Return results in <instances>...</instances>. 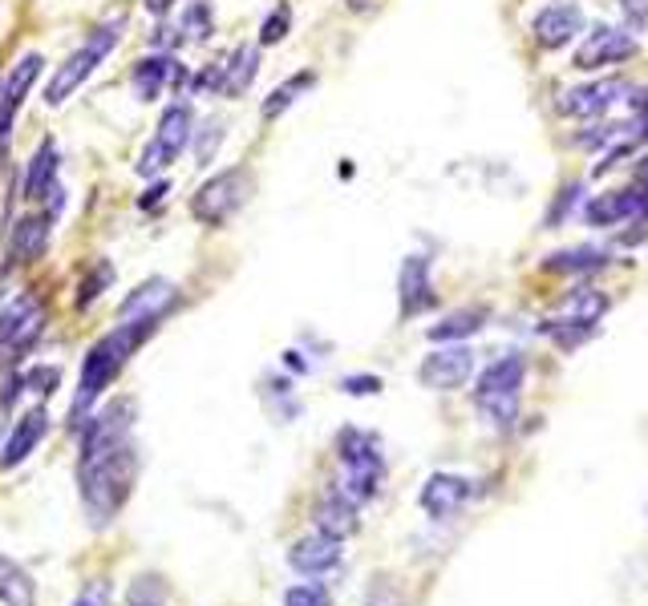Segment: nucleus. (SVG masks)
I'll use <instances>...</instances> for the list:
<instances>
[{
	"label": "nucleus",
	"instance_id": "1",
	"mask_svg": "<svg viewBox=\"0 0 648 606\" xmlns=\"http://www.w3.org/2000/svg\"><path fill=\"white\" fill-rule=\"evenodd\" d=\"M159 320H126L118 324L110 336H101L94 348L86 353V364H82V376H77V393H73V409H70V429L82 424L94 412V405L101 400V393L114 384V376L126 368V360L146 339L155 336Z\"/></svg>",
	"mask_w": 648,
	"mask_h": 606
},
{
	"label": "nucleus",
	"instance_id": "2",
	"mask_svg": "<svg viewBox=\"0 0 648 606\" xmlns=\"http://www.w3.org/2000/svg\"><path fill=\"white\" fill-rule=\"evenodd\" d=\"M134 473H138V453H134L130 441L118 445L114 453L77 461V485H82V506H86L89 522L94 525L114 522V514L130 502Z\"/></svg>",
	"mask_w": 648,
	"mask_h": 606
},
{
	"label": "nucleus",
	"instance_id": "3",
	"mask_svg": "<svg viewBox=\"0 0 648 606\" xmlns=\"http://www.w3.org/2000/svg\"><path fill=\"white\" fill-rule=\"evenodd\" d=\"M337 457L345 478L337 481V494H345L353 506L374 502L381 481H386V453H381V437L365 433V429H341L337 437Z\"/></svg>",
	"mask_w": 648,
	"mask_h": 606
},
{
	"label": "nucleus",
	"instance_id": "4",
	"mask_svg": "<svg viewBox=\"0 0 648 606\" xmlns=\"http://www.w3.org/2000/svg\"><path fill=\"white\" fill-rule=\"evenodd\" d=\"M523 381H527V360L518 353L499 356L487 364L475 381V409L490 429H511L518 421V400H523Z\"/></svg>",
	"mask_w": 648,
	"mask_h": 606
},
{
	"label": "nucleus",
	"instance_id": "5",
	"mask_svg": "<svg viewBox=\"0 0 648 606\" xmlns=\"http://www.w3.org/2000/svg\"><path fill=\"white\" fill-rule=\"evenodd\" d=\"M122 28H126V16H114V21H106V25L94 28V33L86 37V45H82L77 53L65 57V61L58 65V73L49 77V85H45V101H49V106L70 101L73 94L86 85L89 73L98 70L101 61L118 49V41H122Z\"/></svg>",
	"mask_w": 648,
	"mask_h": 606
},
{
	"label": "nucleus",
	"instance_id": "6",
	"mask_svg": "<svg viewBox=\"0 0 648 606\" xmlns=\"http://www.w3.org/2000/svg\"><path fill=\"white\" fill-rule=\"evenodd\" d=\"M252 190H256V174H252L247 166L219 170V174H211V178L195 190V198H191V214H195L203 226H228L231 219L247 207Z\"/></svg>",
	"mask_w": 648,
	"mask_h": 606
},
{
	"label": "nucleus",
	"instance_id": "7",
	"mask_svg": "<svg viewBox=\"0 0 648 606\" xmlns=\"http://www.w3.org/2000/svg\"><path fill=\"white\" fill-rule=\"evenodd\" d=\"M195 138V113H191L187 101H174L171 110L159 118V134L150 138V146H146L143 154H138V174L143 178H155V174H162V170L171 166L174 158L187 150V141Z\"/></svg>",
	"mask_w": 648,
	"mask_h": 606
},
{
	"label": "nucleus",
	"instance_id": "8",
	"mask_svg": "<svg viewBox=\"0 0 648 606\" xmlns=\"http://www.w3.org/2000/svg\"><path fill=\"white\" fill-rule=\"evenodd\" d=\"M640 41H636L628 28L620 25H591L584 33L579 49L572 53V65L579 73H600V70H616L624 61H633Z\"/></svg>",
	"mask_w": 648,
	"mask_h": 606
},
{
	"label": "nucleus",
	"instance_id": "9",
	"mask_svg": "<svg viewBox=\"0 0 648 606\" xmlns=\"http://www.w3.org/2000/svg\"><path fill=\"white\" fill-rule=\"evenodd\" d=\"M584 28H588V16H584V9H579L576 0H551V4H543L531 16V37L543 53L567 49Z\"/></svg>",
	"mask_w": 648,
	"mask_h": 606
},
{
	"label": "nucleus",
	"instance_id": "10",
	"mask_svg": "<svg viewBox=\"0 0 648 606\" xmlns=\"http://www.w3.org/2000/svg\"><path fill=\"white\" fill-rule=\"evenodd\" d=\"M628 94H633V82H628V77H620V73H612V77H600V82L563 89L560 113L563 118H600V113H608L612 106L628 101Z\"/></svg>",
	"mask_w": 648,
	"mask_h": 606
},
{
	"label": "nucleus",
	"instance_id": "11",
	"mask_svg": "<svg viewBox=\"0 0 648 606\" xmlns=\"http://www.w3.org/2000/svg\"><path fill=\"white\" fill-rule=\"evenodd\" d=\"M475 376V353L466 344H442L433 348L418 368V381L433 393H454Z\"/></svg>",
	"mask_w": 648,
	"mask_h": 606
},
{
	"label": "nucleus",
	"instance_id": "12",
	"mask_svg": "<svg viewBox=\"0 0 648 606\" xmlns=\"http://www.w3.org/2000/svg\"><path fill=\"white\" fill-rule=\"evenodd\" d=\"M41 65H45L41 53H25L13 70H9V77L0 82V150L9 146L16 113H21V106H25V98H29V89L37 85V77H41Z\"/></svg>",
	"mask_w": 648,
	"mask_h": 606
},
{
	"label": "nucleus",
	"instance_id": "13",
	"mask_svg": "<svg viewBox=\"0 0 648 606\" xmlns=\"http://www.w3.org/2000/svg\"><path fill=\"white\" fill-rule=\"evenodd\" d=\"M45 327V311L33 296L13 299L9 308L0 311V356L13 360V353H25L37 332Z\"/></svg>",
	"mask_w": 648,
	"mask_h": 606
},
{
	"label": "nucleus",
	"instance_id": "14",
	"mask_svg": "<svg viewBox=\"0 0 648 606\" xmlns=\"http://www.w3.org/2000/svg\"><path fill=\"white\" fill-rule=\"evenodd\" d=\"M398 304H402V320H414L421 311L438 304L433 292V268L426 255H405L402 271H398Z\"/></svg>",
	"mask_w": 648,
	"mask_h": 606
},
{
	"label": "nucleus",
	"instance_id": "15",
	"mask_svg": "<svg viewBox=\"0 0 648 606\" xmlns=\"http://www.w3.org/2000/svg\"><path fill=\"white\" fill-rule=\"evenodd\" d=\"M475 497V481L462 478V473H433L426 485H421V509L430 514V518H450V514H459L466 502Z\"/></svg>",
	"mask_w": 648,
	"mask_h": 606
},
{
	"label": "nucleus",
	"instance_id": "16",
	"mask_svg": "<svg viewBox=\"0 0 648 606\" xmlns=\"http://www.w3.org/2000/svg\"><path fill=\"white\" fill-rule=\"evenodd\" d=\"M341 558H345V551H341V542L329 534H308L289 551V566L296 570V574H304V579L329 574V570L341 566Z\"/></svg>",
	"mask_w": 648,
	"mask_h": 606
},
{
	"label": "nucleus",
	"instance_id": "17",
	"mask_svg": "<svg viewBox=\"0 0 648 606\" xmlns=\"http://www.w3.org/2000/svg\"><path fill=\"white\" fill-rule=\"evenodd\" d=\"M58 170H61V154H58V141L45 138L37 150H33L29 166H25V178H21V190L29 202H49L53 190H58Z\"/></svg>",
	"mask_w": 648,
	"mask_h": 606
},
{
	"label": "nucleus",
	"instance_id": "18",
	"mask_svg": "<svg viewBox=\"0 0 648 606\" xmlns=\"http://www.w3.org/2000/svg\"><path fill=\"white\" fill-rule=\"evenodd\" d=\"M174 296H179V287H174L171 280H146L143 287H134V296H126V304L118 308V320L126 324V320H162L167 316V308L174 304Z\"/></svg>",
	"mask_w": 648,
	"mask_h": 606
},
{
	"label": "nucleus",
	"instance_id": "19",
	"mask_svg": "<svg viewBox=\"0 0 648 606\" xmlns=\"http://www.w3.org/2000/svg\"><path fill=\"white\" fill-rule=\"evenodd\" d=\"M130 82H134V98H138V101H159L167 85L183 82V65H179L171 53L146 57V61H138V65H134Z\"/></svg>",
	"mask_w": 648,
	"mask_h": 606
},
{
	"label": "nucleus",
	"instance_id": "20",
	"mask_svg": "<svg viewBox=\"0 0 648 606\" xmlns=\"http://www.w3.org/2000/svg\"><path fill=\"white\" fill-rule=\"evenodd\" d=\"M45 424H49L45 409H29V412H25V417L13 424V433L4 437V445H0V466H4V469L21 466V461H25V457H29V453L41 445Z\"/></svg>",
	"mask_w": 648,
	"mask_h": 606
},
{
	"label": "nucleus",
	"instance_id": "21",
	"mask_svg": "<svg viewBox=\"0 0 648 606\" xmlns=\"http://www.w3.org/2000/svg\"><path fill=\"white\" fill-rule=\"evenodd\" d=\"M608 311V296L600 287H572L567 296L560 299V308L551 320H563V324H584V327H596L604 320Z\"/></svg>",
	"mask_w": 648,
	"mask_h": 606
},
{
	"label": "nucleus",
	"instance_id": "22",
	"mask_svg": "<svg viewBox=\"0 0 648 606\" xmlns=\"http://www.w3.org/2000/svg\"><path fill=\"white\" fill-rule=\"evenodd\" d=\"M608 263H612L608 247L579 243V247H563V251L548 255V259H543V271H555V275H588V271H604Z\"/></svg>",
	"mask_w": 648,
	"mask_h": 606
},
{
	"label": "nucleus",
	"instance_id": "23",
	"mask_svg": "<svg viewBox=\"0 0 648 606\" xmlns=\"http://www.w3.org/2000/svg\"><path fill=\"white\" fill-rule=\"evenodd\" d=\"M313 522H317V534H329V537H337V542H345L349 534H357V506H353L345 494L332 490V494L317 506Z\"/></svg>",
	"mask_w": 648,
	"mask_h": 606
},
{
	"label": "nucleus",
	"instance_id": "24",
	"mask_svg": "<svg viewBox=\"0 0 648 606\" xmlns=\"http://www.w3.org/2000/svg\"><path fill=\"white\" fill-rule=\"evenodd\" d=\"M49 214H29L13 226V239H9V251H13V263H37L49 247Z\"/></svg>",
	"mask_w": 648,
	"mask_h": 606
},
{
	"label": "nucleus",
	"instance_id": "25",
	"mask_svg": "<svg viewBox=\"0 0 648 606\" xmlns=\"http://www.w3.org/2000/svg\"><path fill=\"white\" fill-rule=\"evenodd\" d=\"M482 327H487V308H459L430 327V339L433 344H462V339L478 336Z\"/></svg>",
	"mask_w": 648,
	"mask_h": 606
},
{
	"label": "nucleus",
	"instance_id": "26",
	"mask_svg": "<svg viewBox=\"0 0 648 606\" xmlns=\"http://www.w3.org/2000/svg\"><path fill=\"white\" fill-rule=\"evenodd\" d=\"M313 85H317V73H313V70L292 73L289 82H280V85H276V89H272V94L264 98V106H259V113H264L268 122H276V118H280V113H289L292 106H296V101H301L304 94L313 89Z\"/></svg>",
	"mask_w": 648,
	"mask_h": 606
},
{
	"label": "nucleus",
	"instance_id": "27",
	"mask_svg": "<svg viewBox=\"0 0 648 606\" xmlns=\"http://www.w3.org/2000/svg\"><path fill=\"white\" fill-rule=\"evenodd\" d=\"M259 73V49H252V45H240L235 53L228 57V73H223V98H240V94H247V85L256 82Z\"/></svg>",
	"mask_w": 648,
	"mask_h": 606
},
{
	"label": "nucleus",
	"instance_id": "28",
	"mask_svg": "<svg viewBox=\"0 0 648 606\" xmlns=\"http://www.w3.org/2000/svg\"><path fill=\"white\" fill-rule=\"evenodd\" d=\"M0 603L4 606H37V594H33L29 574L0 554Z\"/></svg>",
	"mask_w": 648,
	"mask_h": 606
},
{
	"label": "nucleus",
	"instance_id": "29",
	"mask_svg": "<svg viewBox=\"0 0 648 606\" xmlns=\"http://www.w3.org/2000/svg\"><path fill=\"white\" fill-rule=\"evenodd\" d=\"M579 190H584V186H579V183H563V186H560V195H555V202H551L548 219H543V226H548V231H560V226L567 223L572 214H576V207H579Z\"/></svg>",
	"mask_w": 648,
	"mask_h": 606
},
{
	"label": "nucleus",
	"instance_id": "30",
	"mask_svg": "<svg viewBox=\"0 0 648 606\" xmlns=\"http://www.w3.org/2000/svg\"><path fill=\"white\" fill-rule=\"evenodd\" d=\"M110 283H114V268H110L106 259H98V263L89 268L86 280H82V287H77V292H82V296H77V308H89V304H94V299H98Z\"/></svg>",
	"mask_w": 648,
	"mask_h": 606
},
{
	"label": "nucleus",
	"instance_id": "31",
	"mask_svg": "<svg viewBox=\"0 0 648 606\" xmlns=\"http://www.w3.org/2000/svg\"><path fill=\"white\" fill-rule=\"evenodd\" d=\"M183 33H187L191 41H207L211 33H216V16H211V4L207 0H195L183 16Z\"/></svg>",
	"mask_w": 648,
	"mask_h": 606
},
{
	"label": "nucleus",
	"instance_id": "32",
	"mask_svg": "<svg viewBox=\"0 0 648 606\" xmlns=\"http://www.w3.org/2000/svg\"><path fill=\"white\" fill-rule=\"evenodd\" d=\"M292 28V9L289 4H276L272 13L264 16V25H259V45H280L289 37Z\"/></svg>",
	"mask_w": 648,
	"mask_h": 606
},
{
	"label": "nucleus",
	"instance_id": "33",
	"mask_svg": "<svg viewBox=\"0 0 648 606\" xmlns=\"http://www.w3.org/2000/svg\"><path fill=\"white\" fill-rule=\"evenodd\" d=\"M219 146H223V122H219V118H211V122H207V126L195 134V158H199V166L216 162Z\"/></svg>",
	"mask_w": 648,
	"mask_h": 606
},
{
	"label": "nucleus",
	"instance_id": "34",
	"mask_svg": "<svg viewBox=\"0 0 648 606\" xmlns=\"http://www.w3.org/2000/svg\"><path fill=\"white\" fill-rule=\"evenodd\" d=\"M284 606H332V594L320 582H296L284 591Z\"/></svg>",
	"mask_w": 648,
	"mask_h": 606
},
{
	"label": "nucleus",
	"instance_id": "35",
	"mask_svg": "<svg viewBox=\"0 0 648 606\" xmlns=\"http://www.w3.org/2000/svg\"><path fill=\"white\" fill-rule=\"evenodd\" d=\"M61 384V368H37V372H29L25 381H21V388H29V393H41V396H49L53 388Z\"/></svg>",
	"mask_w": 648,
	"mask_h": 606
},
{
	"label": "nucleus",
	"instance_id": "36",
	"mask_svg": "<svg viewBox=\"0 0 648 606\" xmlns=\"http://www.w3.org/2000/svg\"><path fill=\"white\" fill-rule=\"evenodd\" d=\"M130 606H167L159 579H138V582H134V591H130Z\"/></svg>",
	"mask_w": 648,
	"mask_h": 606
},
{
	"label": "nucleus",
	"instance_id": "37",
	"mask_svg": "<svg viewBox=\"0 0 648 606\" xmlns=\"http://www.w3.org/2000/svg\"><path fill=\"white\" fill-rule=\"evenodd\" d=\"M73 606H110V582L106 579L86 582V586L77 591V598H73Z\"/></svg>",
	"mask_w": 648,
	"mask_h": 606
},
{
	"label": "nucleus",
	"instance_id": "38",
	"mask_svg": "<svg viewBox=\"0 0 648 606\" xmlns=\"http://www.w3.org/2000/svg\"><path fill=\"white\" fill-rule=\"evenodd\" d=\"M620 13H624L628 33H645L648 28V0H620Z\"/></svg>",
	"mask_w": 648,
	"mask_h": 606
},
{
	"label": "nucleus",
	"instance_id": "39",
	"mask_svg": "<svg viewBox=\"0 0 648 606\" xmlns=\"http://www.w3.org/2000/svg\"><path fill=\"white\" fill-rule=\"evenodd\" d=\"M341 393H349V396H377V393H381V376H345V381H341Z\"/></svg>",
	"mask_w": 648,
	"mask_h": 606
},
{
	"label": "nucleus",
	"instance_id": "40",
	"mask_svg": "<svg viewBox=\"0 0 648 606\" xmlns=\"http://www.w3.org/2000/svg\"><path fill=\"white\" fill-rule=\"evenodd\" d=\"M167 190H171V183H155L143 198H138V207H143V211H150V207H159L162 198H167Z\"/></svg>",
	"mask_w": 648,
	"mask_h": 606
},
{
	"label": "nucleus",
	"instance_id": "41",
	"mask_svg": "<svg viewBox=\"0 0 648 606\" xmlns=\"http://www.w3.org/2000/svg\"><path fill=\"white\" fill-rule=\"evenodd\" d=\"M143 4H146V13L167 16V13H171V4H174V0H143Z\"/></svg>",
	"mask_w": 648,
	"mask_h": 606
},
{
	"label": "nucleus",
	"instance_id": "42",
	"mask_svg": "<svg viewBox=\"0 0 648 606\" xmlns=\"http://www.w3.org/2000/svg\"><path fill=\"white\" fill-rule=\"evenodd\" d=\"M289 356V368H296V372H308V364L301 360V353H284Z\"/></svg>",
	"mask_w": 648,
	"mask_h": 606
},
{
	"label": "nucleus",
	"instance_id": "43",
	"mask_svg": "<svg viewBox=\"0 0 648 606\" xmlns=\"http://www.w3.org/2000/svg\"><path fill=\"white\" fill-rule=\"evenodd\" d=\"M369 4H374V0H349V9H353V13H360V9H369Z\"/></svg>",
	"mask_w": 648,
	"mask_h": 606
}]
</instances>
